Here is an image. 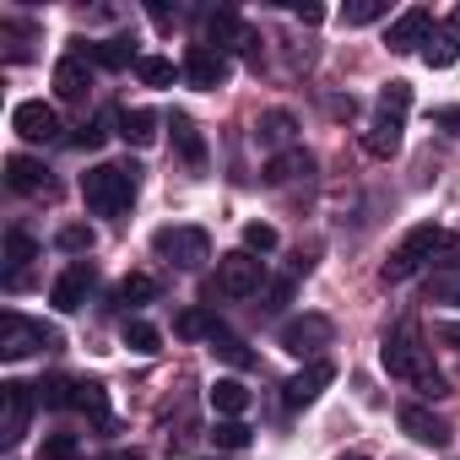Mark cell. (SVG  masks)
I'll return each mask as SVG.
<instances>
[{
    "instance_id": "1",
    "label": "cell",
    "mask_w": 460,
    "mask_h": 460,
    "mask_svg": "<svg viewBox=\"0 0 460 460\" xmlns=\"http://www.w3.org/2000/svg\"><path fill=\"white\" fill-rule=\"evenodd\" d=\"M379 363H385V374H390V379H406V385H411L417 395H428V401L449 395V385L433 374V363H428V352L411 341V331L390 336V341H385V352H379Z\"/></svg>"
},
{
    "instance_id": "2",
    "label": "cell",
    "mask_w": 460,
    "mask_h": 460,
    "mask_svg": "<svg viewBox=\"0 0 460 460\" xmlns=\"http://www.w3.org/2000/svg\"><path fill=\"white\" fill-rule=\"evenodd\" d=\"M136 163L130 168H119V163H98V168H87L82 173V200L98 211V217H119V211H130V200H136Z\"/></svg>"
},
{
    "instance_id": "3",
    "label": "cell",
    "mask_w": 460,
    "mask_h": 460,
    "mask_svg": "<svg viewBox=\"0 0 460 460\" xmlns=\"http://www.w3.org/2000/svg\"><path fill=\"white\" fill-rule=\"evenodd\" d=\"M33 406H39V390L33 385H17V379L0 385V444H6V449H17L28 438Z\"/></svg>"
},
{
    "instance_id": "4",
    "label": "cell",
    "mask_w": 460,
    "mask_h": 460,
    "mask_svg": "<svg viewBox=\"0 0 460 460\" xmlns=\"http://www.w3.org/2000/svg\"><path fill=\"white\" fill-rule=\"evenodd\" d=\"M157 255L173 261L179 271H200L211 261V239H206V227H157Z\"/></svg>"
},
{
    "instance_id": "5",
    "label": "cell",
    "mask_w": 460,
    "mask_h": 460,
    "mask_svg": "<svg viewBox=\"0 0 460 460\" xmlns=\"http://www.w3.org/2000/svg\"><path fill=\"white\" fill-rule=\"evenodd\" d=\"M261 282H266V266H261L250 250H234V255L217 261L211 298H217V293H222V298H250V293H261Z\"/></svg>"
},
{
    "instance_id": "6",
    "label": "cell",
    "mask_w": 460,
    "mask_h": 460,
    "mask_svg": "<svg viewBox=\"0 0 460 460\" xmlns=\"http://www.w3.org/2000/svg\"><path fill=\"white\" fill-rule=\"evenodd\" d=\"M39 347H55V331L33 325V320H28V314H17V309L0 314V358H6V363L28 358V352H39Z\"/></svg>"
},
{
    "instance_id": "7",
    "label": "cell",
    "mask_w": 460,
    "mask_h": 460,
    "mask_svg": "<svg viewBox=\"0 0 460 460\" xmlns=\"http://www.w3.org/2000/svg\"><path fill=\"white\" fill-rule=\"evenodd\" d=\"M227 76H234V60H227L222 49H211V44H190V49H184V82H190V87L217 93Z\"/></svg>"
},
{
    "instance_id": "8",
    "label": "cell",
    "mask_w": 460,
    "mask_h": 460,
    "mask_svg": "<svg viewBox=\"0 0 460 460\" xmlns=\"http://www.w3.org/2000/svg\"><path fill=\"white\" fill-rule=\"evenodd\" d=\"M206 44H211V49H222V55H227V49H244L250 60L261 55V39L244 28V17H239V12H227V6L206 17Z\"/></svg>"
},
{
    "instance_id": "9",
    "label": "cell",
    "mask_w": 460,
    "mask_h": 460,
    "mask_svg": "<svg viewBox=\"0 0 460 460\" xmlns=\"http://www.w3.org/2000/svg\"><path fill=\"white\" fill-rule=\"evenodd\" d=\"M320 347H331V320L325 314H298V320H288L282 325V352H293V358H320Z\"/></svg>"
},
{
    "instance_id": "10",
    "label": "cell",
    "mask_w": 460,
    "mask_h": 460,
    "mask_svg": "<svg viewBox=\"0 0 460 460\" xmlns=\"http://www.w3.org/2000/svg\"><path fill=\"white\" fill-rule=\"evenodd\" d=\"M93 288H98V266H93V261H76V266H66V271L55 277L49 304L71 314V309H82V304H87V293H93Z\"/></svg>"
},
{
    "instance_id": "11",
    "label": "cell",
    "mask_w": 460,
    "mask_h": 460,
    "mask_svg": "<svg viewBox=\"0 0 460 460\" xmlns=\"http://www.w3.org/2000/svg\"><path fill=\"white\" fill-rule=\"evenodd\" d=\"M12 130H17L22 141H55V136H60V114H55L44 98H28V103L12 109Z\"/></svg>"
},
{
    "instance_id": "12",
    "label": "cell",
    "mask_w": 460,
    "mask_h": 460,
    "mask_svg": "<svg viewBox=\"0 0 460 460\" xmlns=\"http://www.w3.org/2000/svg\"><path fill=\"white\" fill-rule=\"evenodd\" d=\"M438 22H433V12H422V6H411V12H401L395 22H390V33H385V44L395 49V55H411V49H422L428 44V33H433Z\"/></svg>"
},
{
    "instance_id": "13",
    "label": "cell",
    "mask_w": 460,
    "mask_h": 460,
    "mask_svg": "<svg viewBox=\"0 0 460 460\" xmlns=\"http://www.w3.org/2000/svg\"><path fill=\"white\" fill-rule=\"evenodd\" d=\"M331 379H336V368H331L325 358H314V363H304V368H298V374H293V379L282 385V401H288V406L298 411V406H309V401H320V390H325Z\"/></svg>"
},
{
    "instance_id": "14",
    "label": "cell",
    "mask_w": 460,
    "mask_h": 460,
    "mask_svg": "<svg viewBox=\"0 0 460 460\" xmlns=\"http://www.w3.org/2000/svg\"><path fill=\"white\" fill-rule=\"evenodd\" d=\"M87 87H93V66H87V55H66V60L55 66V93H60L66 103H82Z\"/></svg>"
},
{
    "instance_id": "15",
    "label": "cell",
    "mask_w": 460,
    "mask_h": 460,
    "mask_svg": "<svg viewBox=\"0 0 460 460\" xmlns=\"http://www.w3.org/2000/svg\"><path fill=\"white\" fill-rule=\"evenodd\" d=\"M401 428H406L417 444H433V449H438V444H449L444 417H433V411H428V406H417V401H406V406H401Z\"/></svg>"
},
{
    "instance_id": "16",
    "label": "cell",
    "mask_w": 460,
    "mask_h": 460,
    "mask_svg": "<svg viewBox=\"0 0 460 460\" xmlns=\"http://www.w3.org/2000/svg\"><path fill=\"white\" fill-rule=\"evenodd\" d=\"M422 60H428L433 71H449V66L460 60V28H455V22H438V28L428 33V44H422Z\"/></svg>"
},
{
    "instance_id": "17",
    "label": "cell",
    "mask_w": 460,
    "mask_h": 460,
    "mask_svg": "<svg viewBox=\"0 0 460 460\" xmlns=\"http://www.w3.org/2000/svg\"><path fill=\"white\" fill-rule=\"evenodd\" d=\"M87 60L103 66V71H119V66H130V60H141V55H136V39L114 33V39H103V44H87Z\"/></svg>"
},
{
    "instance_id": "18",
    "label": "cell",
    "mask_w": 460,
    "mask_h": 460,
    "mask_svg": "<svg viewBox=\"0 0 460 460\" xmlns=\"http://www.w3.org/2000/svg\"><path fill=\"white\" fill-rule=\"evenodd\" d=\"M114 125H119V136H125L130 146H152V141H157V114H152V109H119Z\"/></svg>"
},
{
    "instance_id": "19",
    "label": "cell",
    "mask_w": 460,
    "mask_h": 460,
    "mask_svg": "<svg viewBox=\"0 0 460 460\" xmlns=\"http://www.w3.org/2000/svg\"><path fill=\"white\" fill-rule=\"evenodd\" d=\"M363 152H368V157H395V152H401V119L379 114V119L363 130Z\"/></svg>"
},
{
    "instance_id": "20",
    "label": "cell",
    "mask_w": 460,
    "mask_h": 460,
    "mask_svg": "<svg viewBox=\"0 0 460 460\" xmlns=\"http://www.w3.org/2000/svg\"><path fill=\"white\" fill-rule=\"evenodd\" d=\"M314 168V157L304 152V146H288V152H277L271 163H266V184H288V179H298V173H309Z\"/></svg>"
},
{
    "instance_id": "21",
    "label": "cell",
    "mask_w": 460,
    "mask_h": 460,
    "mask_svg": "<svg viewBox=\"0 0 460 460\" xmlns=\"http://www.w3.org/2000/svg\"><path fill=\"white\" fill-rule=\"evenodd\" d=\"M244 406H250V390L239 379H217L211 385V411L217 417H244Z\"/></svg>"
},
{
    "instance_id": "22",
    "label": "cell",
    "mask_w": 460,
    "mask_h": 460,
    "mask_svg": "<svg viewBox=\"0 0 460 460\" xmlns=\"http://www.w3.org/2000/svg\"><path fill=\"white\" fill-rule=\"evenodd\" d=\"M211 444H217V449H250V444H255V428L239 422V417H217V422H211Z\"/></svg>"
},
{
    "instance_id": "23",
    "label": "cell",
    "mask_w": 460,
    "mask_h": 460,
    "mask_svg": "<svg viewBox=\"0 0 460 460\" xmlns=\"http://www.w3.org/2000/svg\"><path fill=\"white\" fill-rule=\"evenodd\" d=\"M6 184L12 190H22V195H33V190H44V163H33V157H6Z\"/></svg>"
},
{
    "instance_id": "24",
    "label": "cell",
    "mask_w": 460,
    "mask_h": 460,
    "mask_svg": "<svg viewBox=\"0 0 460 460\" xmlns=\"http://www.w3.org/2000/svg\"><path fill=\"white\" fill-rule=\"evenodd\" d=\"M444 244V227H433V222H422V227H411V234H406V244H401V255H411L417 266L422 261H433V250Z\"/></svg>"
},
{
    "instance_id": "25",
    "label": "cell",
    "mask_w": 460,
    "mask_h": 460,
    "mask_svg": "<svg viewBox=\"0 0 460 460\" xmlns=\"http://www.w3.org/2000/svg\"><path fill=\"white\" fill-rule=\"evenodd\" d=\"M39 390V406H49V411H66V406H76V379H66V374H49L44 385H33Z\"/></svg>"
},
{
    "instance_id": "26",
    "label": "cell",
    "mask_w": 460,
    "mask_h": 460,
    "mask_svg": "<svg viewBox=\"0 0 460 460\" xmlns=\"http://www.w3.org/2000/svg\"><path fill=\"white\" fill-rule=\"evenodd\" d=\"M293 130H298V119H293L288 109L261 114V141H266V146H288V141H293Z\"/></svg>"
},
{
    "instance_id": "27",
    "label": "cell",
    "mask_w": 460,
    "mask_h": 460,
    "mask_svg": "<svg viewBox=\"0 0 460 460\" xmlns=\"http://www.w3.org/2000/svg\"><path fill=\"white\" fill-rule=\"evenodd\" d=\"M173 141H179V152H184V163H190V168H200V163H206V141H200V130H195L184 114H173Z\"/></svg>"
},
{
    "instance_id": "28",
    "label": "cell",
    "mask_w": 460,
    "mask_h": 460,
    "mask_svg": "<svg viewBox=\"0 0 460 460\" xmlns=\"http://www.w3.org/2000/svg\"><path fill=\"white\" fill-rule=\"evenodd\" d=\"M119 341H125L130 352H141V358H152V352L163 347V336H157V325H146V320H125V331H119Z\"/></svg>"
},
{
    "instance_id": "29",
    "label": "cell",
    "mask_w": 460,
    "mask_h": 460,
    "mask_svg": "<svg viewBox=\"0 0 460 460\" xmlns=\"http://www.w3.org/2000/svg\"><path fill=\"white\" fill-rule=\"evenodd\" d=\"M211 352H217L222 363H234V368H250V363H255V352H250L234 331H217V336H211Z\"/></svg>"
},
{
    "instance_id": "30",
    "label": "cell",
    "mask_w": 460,
    "mask_h": 460,
    "mask_svg": "<svg viewBox=\"0 0 460 460\" xmlns=\"http://www.w3.org/2000/svg\"><path fill=\"white\" fill-rule=\"evenodd\" d=\"M157 298V282L146 277V271H130L119 288H114V304H152Z\"/></svg>"
},
{
    "instance_id": "31",
    "label": "cell",
    "mask_w": 460,
    "mask_h": 460,
    "mask_svg": "<svg viewBox=\"0 0 460 460\" xmlns=\"http://www.w3.org/2000/svg\"><path fill=\"white\" fill-rule=\"evenodd\" d=\"M76 411H87V417L109 422V395H103V385H98V379H76Z\"/></svg>"
},
{
    "instance_id": "32",
    "label": "cell",
    "mask_w": 460,
    "mask_h": 460,
    "mask_svg": "<svg viewBox=\"0 0 460 460\" xmlns=\"http://www.w3.org/2000/svg\"><path fill=\"white\" fill-rule=\"evenodd\" d=\"M173 331H179V336H184V341H195V336H206V341H211V336H217V331H222V325H217V320H211V314H206V309H184V314H179V320H173Z\"/></svg>"
},
{
    "instance_id": "33",
    "label": "cell",
    "mask_w": 460,
    "mask_h": 460,
    "mask_svg": "<svg viewBox=\"0 0 460 460\" xmlns=\"http://www.w3.org/2000/svg\"><path fill=\"white\" fill-rule=\"evenodd\" d=\"M136 76H141L146 87H173V60H163V55H141V60H136Z\"/></svg>"
},
{
    "instance_id": "34",
    "label": "cell",
    "mask_w": 460,
    "mask_h": 460,
    "mask_svg": "<svg viewBox=\"0 0 460 460\" xmlns=\"http://www.w3.org/2000/svg\"><path fill=\"white\" fill-rule=\"evenodd\" d=\"M428 304H449V309H460V271H438V277H428Z\"/></svg>"
},
{
    "instance_id": "35",
    "label": "cell",
    "mask_w": 460,
    "mask_h": 460,
    "mask_svg": "<svg viewBox=\"0 0 460 460\" xmlns=\"http://www.w3.org/2000/svg\"><path fill=\"white\" fill-rule=\"evenodd\" d=\"M6 261H12V266L39 261V239L28 234V227H12V234H6Z\"/></svg>"
},
{
    "instance_id": "36",
    "label": "cell",
    "mask_w": 460,
    "mask_h": 460,
    "mask_svg": "<svg viewBox=\"0 0 460 460\" xmlns=\"http://www.w3.org/2000/svg\"><path fill=\"white\" fill-rule=\"evenodd\" d=\"M341 17H347V28H368V22L390 17V0H352V6H347Z\"/></svg>"
},
{
    "instance_id": "37",
    "label": "cell",
    "mask_w": 460,
    "mask_h": 460,
    "mask_svg": "<svg viewBox=\"0 0 460 460\" xmlns=\"http://www.w3.org/2000/svg\"><path fill=\"white\" fill-rule=\"evenodd\" d=\"M55 244H60L66 255H87V250H93V227H87V222H66L60 234H55Z\"/></svg>"
},
{
    "instance_id": "38",
    "label": "cell",
    "mask_w": 460,
    "mask_h": 460,
    "mask_svg": "<svg viewBox=\"0 0 460 460\" xmlns=\"http://www.w3.org/2000/svg\"><path fill=\"white\" fill-rule=\"evenodd\" d=\"M76 455H82V438L76 433H49L44 449H39V460H76Z\"/></svg>"
},
{
    "instance_id": "39",
    "label": "cell",
    "mask_w": 460,
    "mask_h": 460,
    "mask_svg": "<svg viewBox=\"0 0 460 460\" xmlns=\"http://www.w3.org/2000/svg\"><path fill=\"white\" fill-rule=\"evenodd\" d=\"M244 250H250V255H271V250H277V227H271V222H250V227H244Z\"/></svg>"
},
{
    "instance_id": "40",
    "label": "cell",
    "mask_w": 460,
    "mask_h": 460,
    "mask_svg": "<svg viewBox=\"0 0 460 460\" xmlns=\"http://www.w3.org/2000/svg\"><path fill=\"white\" fill-rule=\"evenodd\" d=\"M379 109H385L390 119H401V114L411 109V87H406V82H390V87L379 93Z\"/></svg>"
},
{
    "instance_id": "41",
    "label": "cell",
    "mask_w": 460,
    "mask_h": 460,
    "mask_svg": "<svg viewBox=\"0 0 460 460\" xmlns=\"http://www.w3.org/2000/svg\"><path fill=\"white\" fill-rule=\"evenodd\" d=\"M411 271H417V261H411V255H401V250H395V255H390V261H385V266H379V282H385V288H401V282H406V277H411Z\"/></svg>"
},
{
    "instance_id": "42",
    "label": "cell",
    "mask_w": 460,
    "mask_h": 460,
    "mask_svg": "<svg viewBox=\"0 0 460 460\" xmlns=\"http://www.w3.org/2000/svg\"><path fill=\"white\" fill-rule=\"evenodd\" d=\"M438 271H460V239L455 234H444V244L433 250V277Z\"/></svg>"
},
{
    "instance_id": "43",
    "label": "cell",
    "mask_w": 460,
    "mask_h": 460,
    "mask_svg": "<svg viewBox=\"0 0 460 460\" xmlns=\"http://www.w3.org/2000/svg\"><path fill=\"white\" fill-rule=\"evenodd\" d=\"M71 146H82V152H93V146H103V119H93V125H82V130L71 136Z\"/></svg>"
},
{
    "instance_id": "44",
    "label": "cell",
    "mask_w": 460,
    "mask_h": 460,
    "mask_svg": "<svg viewBox=\"0 0 460 460\" xmlns=\"http://www.w3.org/2000/svg\"><path fill=\"white\" fill-rule=\"evenodd\" d=\"M282 304H293V282H288V277H277V282L266 288V309H282Z\"/></svg>"
},
{
    "instance_id": "45",
    "label": "cell",
    "mask_w": 460,
    "mask_h": 460,
    "mask_svg": "<svg viewBox=\"0 0 460 460\" xmlns=\"http://www.w3.org/2000/svg\"><path fill=\"white\" fill-rule=\"evenodd\" d=\"M293 17H298L304 28H320V22H325V6H314V0L304 6V0H298V6H293Z\"/></svg>"
},
{
    "instance_id": "46",
    "label": "cell",
    "mask_w": 460,
    "mask_h": 460,
    "mask_svg": "<svg viewBox=\"0 0 460 460\" xmlns=\"http://www.w3.org/2000/svg\"><path fill=\"white\" fill-rule=\"evenodd\" d=\"M433 125L449 130V136H460V109H433Z\"/></svg>"
},
{
    "instance_id": "47",
    "label": "cell",
    "mask_w": 460,
    "mask_h": 460,
    "mask_svg": "<svg viewBox=\"0 0 460 460\" xmlns=\"http://www.w3.org/2000/svg\"><path fill=\"white\" fill-rule=\"evenodd\" d=\"M438 341H444V347H455V352H460V325H438Z\"/></svg>"
},
{
    "instance_id": "48",
    "label": "cell",
    "mask_w": 460,
    "mask_h": 460,
    "mask_svg": "<svg viewBox=\"0 0 460 460\" xmlns=\"http://www.w3.org/2000/svg\"><path fill=\"white\" fill-rule=\"evenodd\" d=\"M173 17H179V12H168V6H152V22H157V28H173Z\"/></svg>"
},
{
    "instance_id": "49",
    "label": "cell",
    "mask_w": 460,
    "mask_h": 460,
    "mask_svg": "<svg viewBox=\"0 0 460 460\" xmlns=\"http://www.w3.org/2000/svg\"><path fill=\"white\" fill-rule=\"evenodd\" d=\"M109 460H141V455H109Z\"/></svg>"
},
{
    "instance_id": "50",
    "label": "cell",
    "mask_w": 460,
    "mask_h": 460,
    "mask_svg": "<svg viewBox=\"0 0 460 460\" xmlns=\"http://www.w3.org/2000/svg\"><path fill=\"white\" fill-rule=\"evenodd\" d=\"M341 460H363V455H341Z\"/></svg>"
},
{
    "instance_id": "51",
    "label": "cell",
    "mask_w": 460,
    "mask_h": 460,
    "mask_svg": "<svg viewBox=\"0 0 460 460\" xmlns=\"http://www.w3.org/2000/svg\"><path fill=\"white\" fill-rule=\"evenodd\" d=\"M455 28H460V12H455Z\"/></svg>"
}]
</instances>
